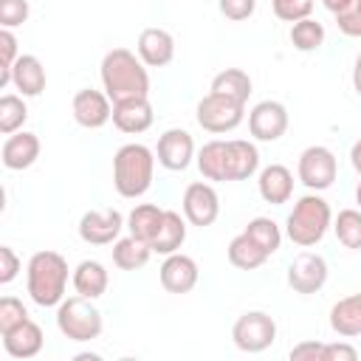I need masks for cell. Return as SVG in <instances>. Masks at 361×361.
Here are the masks:
<instances>
[{
    "label": "cell",
    "mask_w": 361,
    "mask_h": 361,
    "mask_svg": "<svg viewBox=\"0 0 361 361\" xmlns=\"http://www.w3.org/2000/svg\"><path fill=\"white\" fill-rule=\"evenodd\" d=\"M102 90L110 96V102L133 99V96H149V73L138 54L130 48H113L102 56L99 65Z\"/></svg>",
    "instance_id": "1"
},
{
    "label": "cell",
    "mask_w": 361,
    "mask_h": 361,
    "mask_svg": "<svg viewBox=\"0 0 361 361\" xmlns=\"http://www.w3.org/2000/svg\"><path fill=\"white\" fill-rule=\"evenodd\" d=\"M28 299L39 307H56L68 290V259L59 251H37L25 265Z\"/></svg>",
    "instance_id": "2"
},
{
    "label": "cell",
    "mask_w": 361,
    "mask_h": 361,
    "mask_svg": "<svg viewBox=\"0 0 361 361\" xmlns=\"http://www.w3.org/2000/svg\"><path fill=\"white\" fill-rule=\"evenodd\" d=\"M155 152L147 144H124L113 155V186L121 197L135 200L149 192L155 178Z\"/></svg>",
    "instance_id": "3"
},
{
    "label": "cell",
    "mask_w": 361,
    "mask_h": 361,
    "mask_svg": "<svg viewBox=\"0 0 361 361\" xmlns=\"http://www.w3.org/2000/svg\"><path fill=\"white\" fill-rule=\"evenodd\" d=\"M330 228H333V209L319 192L302 195L285 220V234L299 248H310L322 243Z\"/></svg>",
    "instance_id": "4"
},
{
    "label": "cell",
    "mask_w": 361,
    "mask_h": 361,
    "mask_svg": "<svg viewBox=\"0 0 361 361\" xmlns=\"http://www.w3.org/2000/svg\"><path fill=\"white\" fill-rule=\"evenodd\" d=\"M96 299L87 296H68L56 305V330L68 338V341H96L104 330V319L102 310L93 305Z\"/></svg>",
    "instance_id": "5"
},
{
    "label": "cell",
    "mask_w": 361,
    "mask_h": 361,
    "mask_svg": "<svg viewBox=\"0 0 361 361\" xmlns=\"http://www.w3.org/2000/svg\"><path fill=\"white\" fill-rule=\"evenodd\" d=\"M336 175H338V161H336V152L324 144H313V147H305L299 161H296V178L302 180V186L307 192H324L336 183Z\"/></svg>",
    "instance_id": "6"
},
{
    "label": "cell",
    "mask_w": 361,
    "mask_h": 361,
    "mask_svg": "<svg viewBox=\"0 0 361 361\" xmlns=\"http://www.w3.org/2000/svg\"><path fill=\"white\" fill-rule=\"evenodd\" d=\"M195 118L197 124L206 130V133H214V135H223V133H231L243 124L245 118V104L234 102V99H226V96H217V93H206L197 107H195Z\"/></svg>",
    "instance_id": "7"
},
{
    "label": "cell",
    "mask_w": 361,
    "mask_h": 361,
    "mask_svg": "<svg viewBox=\"0 0 361 361\" xmlns=\"http://www.w3.org/2000/svg\"><path fill=\"white\" fill-rule=\"evenodd\" d=\"M231 341L243 353H265L276 341V322L265 310H245L231 327Z\"/></svg>",
    "instance_id": "8"
},
{
    "label": "cell",
    "mask_w": 361,
    "mask_h": 361,
    "mask_svg": "<svg viewBox=\"0 0 361 361\" xmlns=\"http://www.w3.org/2000/svg\"><path fill=\"white\" fill-rule=\"evenodd\" d=\"M180 212L186 217L189 226H197V228H206L212 226L217 217H220V197H217V189L206 180H192L186 189H183V197H180Z\"/></svg>",
    "instance_id": "9"
},
{
    "label": "cell",
    "mask_w": 361,
    "mask_h": 361,
    "mask_svg": "<svg viewBox=\"0 0 361 361\" xmlns=\"http://www.w3.org/2000/svg\"><path fill=\"white\" fill-rule=\"evenodd\" d=\"M288 107L276 99H262L248 110V133L254 141H279L288 133Z\"/></svg>",
    "instance_id": "10"
},
{
    "label": "cell",
    "mask_w": 361,
    "mask_h": 361,
    "mask_svg": "<svg viewBox=\"0 0 361 361\" xmlns=\"http://www.w3.org/2000/svg\"><path fill=\"white\" fill-rule=\"evenodd\" d=\"M197 149H195V138L189 130L183 127H169L158 135V147H155V158L164 169L169 172H183L189 169V164L195 161Z\"/></svg>",
    "instance_id": "11"
},
{
    "label": "cell",
    "mask_w": 361,
    "mask_h": 361,
    "mask_svg": "<svg viewBox=\"0 0 361 361\" xmlns=\"http://www.w3.org/2000/svg\"><path fill=\"white\" fill-rule=\"evenodd\" d=\"M327 274H330V268H327V259L322 254L302 251L288 265V285H290L293 293H305V296L319 293L327 282Z\"/></svg>",
    "instance_id": "12"
},
{
    "label": "cell",
    "mask_w": 361,
    "mask_h": 361,
    "mask_svg": "<svg viewBox=\"0 0 361 361\" xmlns=\"http://www.w3.org/2000/svg\"><path fill=\"white\" fill-rule=\"evenodd\" d=\"M127 226L124 214L118 209H102V212H85L79 217V237L87 245H113L121 237V228Z\"/></svg>",
    "instance_id": "13"
},
{
    "label": "cell",
    "mask_w": 361,
    "mask_h": 361,
    "mask_svg": "<svg viewBox=\"0 0 361 361\" xmlns=\"http://www.w3.org/2000/svg\"><path fill=\"white\" fill-rule=\"evenodd\" d=\"M71 113L73 121L85 130H102L110 118H113V102L104 90H93V87H82L73 93L71 102Z\"/></svg>",
    "instance_id": "14"
},
{
    "label": "cell",
    "mask_w": 361,
    "mask_h": 361,
    "mask_svg": "<svg viewBox=\"0 0 361 361\" xmlns=\"http://www.w3.org/2000/svg\"><path fill=\"white\" fill-rule=\"evenodd\" d=\"M158 276H161V285H164L166 293H178L180 296V293H189L197 285L200 271H197V262L189 254L175 251V254L164 257V262L158 268Z\"/></svg>",
    "instance_id": "15"
},
{
    "label": "cell",
    "mask_w": 361,
    "mask_h": 361,
    "mask_svg": "<svg viewBox=\"0 0 361 361\" xmlns=\"http://www.w3.org/2000/svg\"><path fill=\"white\" fill-rule=\"evenodd\" d=\"M155 113L149 104V96H133V99H121L113 102V124L116 130L127 133V135H141L152 127Z\"/></svg>",
    "instance_id": "16"
},
{
    "label": "cell",
    "mask_w": 361,
    "mask_h": 361,
    "mask_svg": "<svg viewBox=\"0 0 361 361\" xmlns=\"http://www.w3.org/2000/svg\"><path fill=\"white\" fill-rule=\"evenodd\" d=\"M39 149H42V144H39L37 133L17 130V133L6 135L3 149H0V161H3L6 169H11V172H23V169H28V166L37 164Z\"/></svg>",
    "instance_id": "17"
},
{
    "label": "cell",
    "mask_w": 361,
    "mask_h": 361,
    "mask_svg": "<svg viewBox=\"0 0 361 361\" xmlns=\"http://www.w3.org/2000/svg\"><path fill=\"white\" fill-rule=\"evenodd\" d=\"M3 338V350L8 358H17V361H28L34 355L42 353V344H45V336H42V327L34 322V319H25L23 324L11 327L8 333H0Z\"/></svg>",
    "instance_id": "18"
},
{
    "label": "cell",
    "mask_w": 361,
    "mask_h": 361,
    "mask_svg": "<svg viewBox=\"0 0 361 361\" xmlns=\"http://www.w3.org/2000/svg\"><path fill=\"white\" fill-rule=\"evenodd\" d=\"M135 54L147 68H164L175 59V37L166 28H144L135 42Z\"/></svg>",
    "instance_id": "19"
},
{
    "label": "cell",
    "mask_w": 361,
    "mask_h": 361,
    "mask_svg": "<svg viewBox=\"0 0 361 361\" xmlns=\"http://www.w3.org/2000/svg\"><path fill=\"white\" fill-rule=\"evenodd\" d=\"M293 172L285 164H268L257 172V192L265 203L282 206L293 197Z\"/></svg>",
    "instance_id": "20"
},
{
    "label": "cell",
    "mask_w": 361,
    "mask_h": 361,
    "mask_svg": "<svg viewBox=\"0 0 361 361\" xmlns=\"http://www.w3.org/2000/svg\"><path fill=\"white\" fill-rule=\"evenodd\" d=\"M45 82H48V76H45V65L39 62V56L20 54L17 62L11 65V87L20 96L34 99V96H39L45 90Z\"/></svg>",
    "instance_id": "21"
},
{
    "label": "cell",
    "mask_w": 361,
    "mask_h": 361,
    "mask_svg": "<svg viewBox=\"0 0 361 361\" xmlns=\"http://www.w3.org/2000/svg\"><path fill=\"white\" fill-rule=\"evenodd\" d=\"M71 282H73V290H76L79 296L99 299V296L107 293L110 274H107V268H104L99 259H82V262L73 268Z\"/></svg>",
    "instance_id": "22"
},
{
    "label": "cell",
    "mask_w": 361,
    "mask_h": 361,
    "mask_svg": "<svg viewBox=\"0 0 361 361\" xmlns=\"http://www.w3.org/2000/svg\"><path fill=\"white\" fill-rule=\"evenodd\" d=\"M228 180H248L259 172V149L254 141L228 138Z\"/></svg>",
    "instance_id": "23"
},
{
    "label": "cell",
    "mask_w": 361,
    "mask_h": 361,
    "mask_svg": "<svg viewBox=\"0 0 361 361\" xmlns=\"http://www.w3.org/2000/svg\"><path fill=\"white\" fill-rule=\"evenodd\" d=\"M186 243V217L175 209H164V220L158 226V234L152 237V254H175L180 251V245Z\"/></svg>",
    "instance_id": "24"
},
{
    "label": "cell",
    "mask_w": 361,
    "mask_h": 361,
    "mask_svg": "<svg viewBox=\"0 0 361 361\" xmlns=\"http://www.w3.org/2000/svg\"><path fill=\"white\" fill-rule=\"evenodd\" d=\"M330 327L341 338H355L361 336V290L338 299L330 307Z\"/></svg>",
    "instance_id": "25"
},
{
    "label": "cell",
    "mask_w": 361,
    "mask_h": 361,
    "mask_svg": "<svg viewBox=\"0 0 361 361\" xmlns=\"http://www.w3.org/2000/svg\"><path fill=\"white\" fill-rule=\"evenodd\" d=\"M195 164L200 169V175L206 180H228V144L220 141V138H212L206 141L197 155H195Z\"/></svg>",
    "instance_id": "26"
},
{
    "label": "cell",
    "mask_w": 361,
    "mask_h": 361,
    "mask_svg": "<svg viewBox=\"0 0 361 361\" xmlns=\"http://www.w3.org/2000/svg\"><path fill=\"white\" fill-rule=\"evenodd\" d=\"M149 257H152V245L133 237V234L118 237L113 243V265L118 271H138L149 262Z\"/></svg>",
    "instance_id": "27"
},
{
    "label": "cell",
    "mask_w": 361,
    "mask_h": 361,
    "mask_svg": "<svg viewBox=\"0 0 361 361\" xmlns=\"http://www.w3.org/2000/svg\"><path fill=\"white\" fill-rule=\"evenodd\" d=\"M209 90L217 93V96H226V99H234V102L245 104L248 96H251V90H254V85H251V76L243 68H226V71H220L212 79V87Z\"/></svg>",
    "instance_id": "28"
},
{
    "label": "cell",
    "mask_w": 361,
    "mask_h": 361,
    "mask_svg": "<svg viewBox=\"0 0 361 361\" xmlns=\"http://www.w3.org/2000/svg\"><path fill=\"white\" fill-rule=\"evenodd\" d=\"M226 254H228V262H231L234 268H240V271H257V268H262L265 259H268V254H265L245 231H240L237 237H231Z\"/></svg>",
    "instance_id": "29"
},
{
    "label": "cell",
    "mask_w": 361,
    "mask_h": 361,
    "mask_svg": "<svg viewBox=\"0 0 361 361\" xmlns=\"http://www.w3.org/2000/svg\"><path fill=\"white\" fill-rule=\"evenodd\" d=\"M164 220V209L155 206V203H138L130 214H127V228L133 237L144 240V243H152V237L158 234V226Z\"/></svg>",
    "instance_id": "30"
},
{
    "label": "cell",
    "mask_w": 361,
    "mask_h": 361,
    "mask_svg": "<svg viewBox=\"0 0 361 361\" xmlns=\"http://www.w3.org/2000/svg\"><path fill=\"white\" fill-rule=\"evenodd\" d=\"M243 231H245L268 257L276 254L279 245H282V228H279V223L271 220V217H262V214H259V217H251Z\"/></svg>",
    "instance_id": "31"
},
{
    "label": "cell",
    "mask_w": 361,
    "mask_h": 361,
    "mask_svg": "<svg viewBox=\"0 0 361 361\" xmlns=\"http://www.w3.org/2000/svg\"><path fill=\"white\" fill-rule=\"evenodd\" d=\"M288 37H290V45L296 51L313 54V51H319L324 45V25L319 20H313V17H305V20H299V23L290 25V34Z\"/></svg>",
    "instance_id": "32"
},
{
    "label": "cell",
    "mask_w": 361,
    "mask_h": 361,
    "mask_svg": "<svg viewBox=\"0 0 361 361\" xmlns=\"http://www.w3.org/2000/svg\"><path fill=\"white\" fill-rule=\"evenodd\" d=\"M333 234L344 248L361 251V209H341L333 217Z\"/></svg>",
    "instance_id": "33"
},
{
    "label": "cell",
    "mask_w": 361,
    "mask_h": 361,
    "mask_svg": "<svg viewBox=\"0 0 361 361\" xmlns=\"http://www.w3.org/2000/svg\"><path fill=\"white\" fill-rule=\"evenodd\" d=\"M25 121H28L25 96H20V93H6V96H0V133H3V135H11V133L23 130Z\"/></svg>",
    "instance_id": "34"
},
{
    "label": "cell",
    "mask_w": 361,
    "mask_h": 361,
    "mask_svg": "<svg viewBox=\"0 0 361 361\" xmlns=\"http://www.w3.org/2000/svg\"><path fill=\"white\" fill-rule=\"evenodd\" d=\"M17 37L11 28H0V87H8L11 85V65L17 62L20 56V48H17Z\"/></svg>",
    "instance_id": "35"
},
{
    "label": "cell",
    "mask_w": 361,
    "mask_h": 361,
    "mask_svg": "<svg viewBox=\"0 0 361 361\" xmlns=\"http://www.w3.org/2000/svg\"><path fill=\"white\" fill-rule=\"evenodd\" d=\"M313 6H316V0H271L274 17L282 20V23H290V25L305 20V17H310Z\"/></svg>",
    "instance_id": "36"
},
{
    "label": "cell",
    "mask_w": 361,
    "mask_h": 361,
    "mask_svg": "<svg viewBox=\"0 0 361 361\" xmlns=\"http://www.w3.org/2000/svg\"><path fill=\"white\" fill-rule=\"evenodd\" d=\"M25 319H31V316H28V307L23 305V299H17V296L0 299V333H8L11 327L23 324Z\"/></svg>",
    "instance_id": "37"
},
{
    "label": "cell",
    "mask_w": 361,
    "mask_h": 361,
    "mask_svg": "<svg viewBox=\"0 0 361 361\" xmlns=\"http://www.w3.org/2000/svg\"><path fill=\"white\" fill-rule=\"evenodd\" d=\"M28 0H0V28H17L28 20Z\"/></svg>",
    "instance_id": "38"
},
{
    "label": "cell",
    "mask_w": 361,
    "mask_h": 361,
    "mask_svg": "<svg viewBox=\"0 0 361 361\" xmlns=\"http://www.w3.org/2000/svg\"><path fill=\"white\" fill-rule=\"evenodd\" d=\"M217 8L226 20L231 23H243L257 11V0H217Z\"/></svg>",
    "instance_id": "39"
},
{
    "label": "cell",
    "mask_w": 361,
    "mask_h": 361,
    "mask_svg": "<svg viewBox=\"0 0 361 361\" xmlns=\"http://www.w3.org/2000/svg\"><path fill=\"white\" fill-rule=\"evenodd\" d=\"M336 25L344 37H361V0H353L347 11L336 14Z\"/></svg>",
    "instance_id": "40"
},
{
    "label": "cell",
    "mask_w": 361,
    "mask_h": 361,
    "mask_svg": "<svg viewBox=\"0 0 361 361\" xmlns=\"http://www.w3.org/2000/svg\"><path fill=\"white\" fill-rule=\"evenodd\" d=\"M20 271H23V262L14 254V248L11 245H0V285L14 282Z\"/></svg>",
    "instance_id": "41"
},
{
    "label": "cell",
    "mask_w": 361,
    "mask_h": 361,
    "mask_svg": "<svg viewBox=\"0 0 361 361\" xmlns=\"http://www.w3.org/2000/svg\"><path fill=\"white\" fill-rule=\"evenodd\" d=\"M290 361H324V341H316V338H307V341H299L290 347Z\"/></svg>",
    "instance_id": "42"
},
{
    "label": "cell",
    "mask_w": 361,
    "mask_h": 361,
    "mask_svg": "<svg viewBox=\"0 0 361 361\" xmlns=\"http://www.w3.org/2000/svg\"><path fill=\"white\" fill-rule=\"evenodd\" d=\"M358 350L347 341H330L324 344V361H355Z\"/></svg>",
    "instance_id": "43"
},
{
    "label": "cell",
    "mask_w": 361,
    "mask_h": 361,
    "mask_svg": "<svg viewBox=\"0 0 361 361\" xmlns=\"http://www.w3.org/2000/svg\"><path fill=\"white\" fill-rule=\"evenodd\" d=\"M322 6L336 17V14H341V11H347L350 6H353V0H322Z\"/></svg>",
    "instance_id": "44"
},
{
    "label": "cell",
    "mask_w": 361,
    "mask_h": 361,
    "mask_svg": "<svg viewBox=\"0 0 361 361\" xmlns=\"http://www.w3.org/2000/svg\"><path fill=\"white\" fill-rule=\"evenodd\" d=\"M350 164H353V169H355L358 178H361V138L353 141V147H350Z\"/></svg>",
    "instance_id": "45"
},
{
    "label": "cell",
    "mask_w": 361,
    "mask_h": 361,
    "mask_svg": "<svg viewBox=\"0 0 361 361\" xmlns=\"http://www.w3.org/2000/svg\"><path fill=\"white\" fill-rule=\"evenodd\" d=\"M353 90L361 96V51L355 56V65H353Z\"/></svg>",
    "instance_id": "46"
},
{
    "label": "cell",
    "mask_w": 361,
    "mask_h": 361,
    "mask_svg": "<svg viewBox=\"0 0 361 361\" xmlns=\"http://www.w3.org/2000/svg\"><path fill=\"white\" fill-rule=\"evenodd\" d=\"M73 358H76V361H99L102 355H99V353H76Z\"/></svg>",
    "instance_id": "47"
},
{
    "label": "cell",
    "mask_w": 361,
    "mask_h": 361,
    "mask_svg": "<svg viewBox=\"0 0 361 361\" xmlns=\"http://www.w3.org/2000/svg\"><path fill=\"white\" fill-rule=\"evenodd\" d=\"M355 203H358V209H361V180H358V186H355Z\"/></svg>",
    "instance_id": "48"
}]
</instances>
